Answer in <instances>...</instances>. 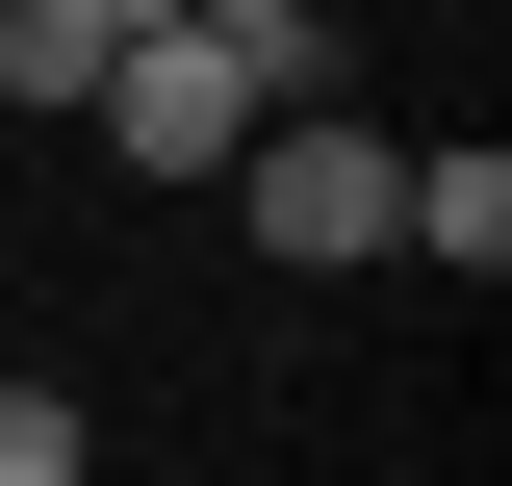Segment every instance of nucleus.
Instances as JSON below:
<instances>
[{
  "label": "nucleus",
  "instance_id": "423d86ee",
  "mask_svg": "<svg viewBox=\"0 0 512 486\" xmlns=\"http://www.w3.org/2000/svg\"><path fill=\"white\" fill-rule=\"evenodd\" d=\"M103 26H205V0H103Z\"/></svg>",
  "mask_w": 512,
  "mask_h": 486
},
{
  "label": "nucleus",
  "instance_id": "39448f33",
  "mask_svg": "<svg viewBox=\"0 0 512 486\" xmlns=\"http://www.w3.org/2000/svg\"><path fill=\"white\" fill-rule=\"evenodd\" d=\"M0 486H103V435H77V384H0Z\"/></svg>",
  "mask_w": 512,
  "mask_h": 486
},
{
  "label": "nucleus",
  "instance_id": "f03ea898",
  "mask_svg": "<svg viewBox=\"0 0 512 486\" xmlns=\"http://www.w3.org/2000/svg\"><path fill=\"white\" fill-rule=\"evenodd\" d=\"M231 180H256V256H308V282H333V256H384L410 154H384V128H333V103H282V128L231 154Z\"/></svg>",
  "mask_w": 512,
  "mask_h": 486
},
{
  "label": "nucleus",
  "instance_id": "7ed1b4c3",
  "mask_svg": "<svg viewBox=\"0 0 512 486\" xmlns=\"http://www.w3.org/2000/svg\"><path fill=\"white\" fill-rule=\"evenodd\" d=\"M384 256H461V282L512 256V154H487V128H461V154H410V205H384Z\"/></svg>",
  "mask_w": 512,
  "mask_h": 486
},
{
  "label": "nucleus",
  "instance_id": "f257e3e1",
  "mask_svg": "<svg viewBox=\"0 0 512 486\" xmlns=\"http://www.w3.org/2000/svg\"><path fill=\"white\" fill-rule=\"evenodd\" d=\"M282 103H308V0H205V26H128L77 128H103L128 180H231Z\"/></svg>",
  "mask_w": 512,
  "mask_h": 486
},
{
  "label": "nucleus",
  "instance_id": "20e7f679",
  "mask_svg": "<svg viewBox=\"0 0 512 486\" xmlns=\"http://www.w3.org/2000/svg\"><path fill=\"white\" fill-rule=\"evenodd\" d=\"M103 52H128L103 0H0V103H26V128H77V103H103Z\"/></svg>",
  "mask_w": 512,
  "mask_h": 486
}]
</instances>
